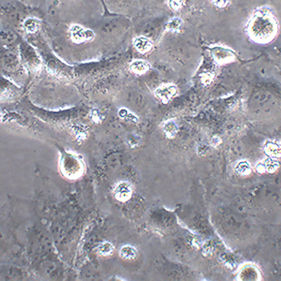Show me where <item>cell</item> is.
<instances>
[{
    "mask_svg": "<svg viewBox=\"0 0 281 281\" xmlns=\"http://www.w3.org/2000/svg\"><path fill=\"white\" fill-rule=\"evenodd\" d=\"M246 32L250 40L259 44H267L279 32V23L269 8H257L246 25Z\"/></svg>",
    "mask_w": 281,
    "mask_h": 281,
    "instance_id": "1",
    "label": "cell"
},
{
    "mask_svg": "<svg viewBox=\"0 0 281 281\" xmlns=\"http://www.w3.org/2000/svg\"><path fill=\"white\" fill-rule=\"evenodd\" d=\"M211 53L214 59L219 64H226L233 62L236 58V55L234 54L233 50L227 48L224 46L217 45L211 48Z\"/></svg>",
    "mask_w": 281,
    "mask_h": 281,
    "instance_id": "2",
    "label": "cell"
},
{
    "mask_svg": "<svg viewBox=\"0 0 281 281\" xmlns=\"http://www.w3.org/2000/svg\"><path fill=\"white\" fill-rule=\"evenodd\" d=\"M134 45L136 47L138 51H140L141 53L145 54L146 52L150 51L152 48V42L148 38L145 37H141V38H137L134 41Z\"/></svg>",
    "mask_w": 281,
    "mask_h": 281,
    "instance_id": "3",
    "label": "cell"
},
{
    "mask_svg": "<svg viewBox=\"0 0 281 281\" xmlns=\"http://www.w3.org/2000/svg\"><path fill=\"white\" fill-rule=\"evenodd\" d=\"M131 70L136 73H144L148 70L149 68V65L147 64L145 61H135L133 62L131 66H130Z\"/></svg>",
    "mask_w": 281,
    "mask_h": 281,
    "instance_id": "4",
    "label": "cell"
},
{
    "mask_svg": "<svg viewBox=\"0 0 281 281\" xmlns=\"http://www.w3.org/2000/svg\"><path fill=\"white\" fill-rule=\"evenodd\" d=\"M175 90L174 88H169V89H159V91L157 92V95L162 100H167L171 96L175 94Z\"/></svg>",
    "mask_w": 281,
    "mask_h": 281,
    "instance_id": "5",
    "label": "cell"
},
{
    "mask_svg": "<svg viewBox=\"0 0 281 281\" xmlns=\"http://www.w3.org/2000/svg\"><path fill=\"white\" fill-rule=\"evenodd\" d=\"M24 28L28 32H35L39 28V22L35 19L29 18L24 22Z\"/></svg>",
    "mask_w": 281,
    "mask_h": 281,
    "instance_id": "6",
    "label": "cell"
},
{
    "mask_svg": "<svg viewBox=\"0 0 281 281\" xmlns=\"http://www.w3.org/2000/svg\"><path fill=\"white\" fill-rule=\"evenodd\" d=\"M121 255L126 259H133L136 257V250L131 247H125L121 249Z\"/></svg>",
    "mask_w": 281,
    "mask_h": 281,
    "instance_id": "7",
    "label": "cell"
},
{
    "mask_svg": "<svg viewBox=\"0 0 281 281\" xmlns=\"http://www.w3.org/2000/svg\"><path fill=\"white\" fill-rule=\"evenodd\" d=\"M181 24H182V21L180 19L174 18L169 22L168 24H167V28L171 31H176L181 26Z\"/></svg>",
    "mask_w": 281,
    "mask_h": 281,
    "instance_id": "8",
    "label": "cell"
},
{
    "mask_svg": "<svg viewBox=\"0 0 281 281\" xmlns=\"http://www.w3.org/2000/svg\"><path fill=\"white\" fill-rule=\"evenodd\" d=\"M210 1L218 8H225L230 4L231 0H210Z\"/></svg>",
    "mask_w": 281,
    "mask_h": 281,
    "instance_id": "9",
    "label": "cell"
},
{
    "mask_svg": "<svg viewBox=\"0 0 281 281\" xmlns=\"http://www.w3.org/2000/svg\"><path fill=\"white\" fill-rule=\"evenodd\" d=\"M170 6L174 9H179L183 6V0H171Z\"/></svg>",
    "mask_w": 281,
    "mask_h": 281,
    "instance_id": "10",
    "label": "cell"
},
{
    "mask_svg": "<svg viewBox=\"0 0 281 281\" xmlns=\"http://www.w3.org/2000/svg\"><path fill=\"white\" fill-rule=\"evenodd\" d=\"M112 246L110 244H105L102 246V248L100 249V251L103 253V254H108V253H111L112 251Z\"/></svg>",
    "mask_w": 281,
    "mask_h": 281,
    "instance_id": "11",
    "label": "cell"
},
{
    "mask_svg": "<svg viewBox=\"0 0 281 281\" xmlns=\"http://www.w3.org/2000/svg\"></svg>",
    "mask_w": 281,
    "mask_h": 281,
    "instance_id": "12",
    "label": "cell"
}]
</instances>
